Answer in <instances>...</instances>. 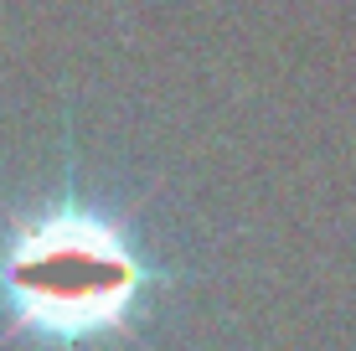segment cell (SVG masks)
Returning a JSON list of instances; mask_svg holds the SVG:
<instances>
[{
  "label": "cell",
  "mask_w": 356,
  "mask_h": 351,
  "mask_svg": "<svg viewBox=\"0 0 356 351\" xmlns=\"http://www.w3.org/2000/svg\"><path fill=\"white\" fill-rule=\"evenodd\" d=\"M145 263L114 222L93 212H42L0 248V300L16 331L52 341L124 331L145 295Z\"/></svg>",
  "instance_id": "obj_1"
}]
</instances>
